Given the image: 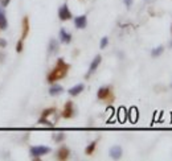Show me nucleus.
Wrapping results in <instances>:
<instances>
[{
  "mask_svg": "<svg viewBox=\"0 0 172 161\" xmlns=\"http://www.w3.org/2000/svg\"><path fill=\"white\" fill-rule=\"evenodd\" d=\"M69 68H70V66L67 65L65 61H64V58H58L56 66H54V69L48 74L47 81L49 82V83H53V82L65 78L66 74H67V70H69Z\"/></svg>",
  "mask_w": 172,
  "mask_h": 161,
  "instance_id": "nucleus-1",
  "label": "nucleus"
},
{
  "mask_svg": "<svg viewBox=\"0 0 172 161\" xmlns=\"http://www.w3.org/2000/svg\"><path fill=\"white\" fill-rule=\"evenodd\" d=\"M50 151L52 149L49 147H47V145H33V147H30L29 153L35 160H40V157L48 154Z\"/></svg>",
  "mask_w": 172,
  "mask_h": 161,
  "instance_id": "nucleus-2",
  "label": "nucleus"
},
{
  "mask_svg": "<svg viewBox=\"0 0 172 161\" xmlns=\"http://www.w3.org/2000/svg\"><path fill=\"white\" fill-rule=\"evenodd\" d=\"M56 114V108L54 107H50V108H47V110L42 111L41 114V118L39 119V123L40 124H44V126H49V127H53V124L50 123V121H48L47 119L49 116H52V115Z\"/></svg>",
  "mask_w": 172,
  "mask_h": 161,
  "instance_id": "nucleus-3",
  "label": "nucleus"
},
{
  "mask_svg": "<svg viewBox=\"0 0 172 161\" xmlns=\"http://www.w3.org/2000/svg\"><path fill=\"white\" fill-rule=\"evenodd\" d=\"M58 19L61 21H67V20L73 19V15L69 10V7H67V4H62L58 8Z\"/></svg>",
  "mask_w": 172,
  "mask_h": 161,
  "instance_id": "nucleus-4",
  "label": "nucleus"
},
{
  "mask_svg": "<svg viewBox=\"0 0 172 161\" xmlns=\"http://www.w3.org/2000/svg\"><path fill=\"white\" fill-rule=\"evenodd\" d=\"M97 98L101 101H106V99H113V93L109 86H102L97 91Z\"/></svg>",
  "mask_w": 172,
  "mask_h": 161,
  "instance_id": "nucleus-5",
  "label": "nucleus"
},
{
  "mask_svg": "<svg viewBox=\"0 0 172 161\" xmlns=\"http://www.w3.org/2000/svg\"><path fill=\"white\" fill-rule=\"evenodd\" d=\"M61 116L64 119H70V118L74 116V106H73V102L67 101L64 106V110L61 112Z\"/></svg>",
  "mask_w": 172,
  "mask_h": 161,
  "instance_id": "nucleus-6",
  "label": "nucleus"
},
{
  "mask_svg": "<svg viewBox=\"0 0 172 161\" xmlns=\"http://www.w3.org/2000/svg\"><path fill=\"white\" fill-rule=\"evenodd\" d=\"M101 62H102V57H101L99 54H98V56H96V57H94V60L91 61L90 66H89V71H87V74H86V78H89L94 71L97 70L98 66L101 65Z\"/></svg>",
  "mask_w": 172,
  "mask_h": 161,
  "instance_id": "nucleus-7",
  "label": "nucleus"
},
{
  "mask_svg": "<svg viewBox=\"0 0 172 161\" xmlns=\"http://www.w3.org/2000/svg\"><path fill=\"white\" fill-rule=\"evenodd\" d=\"M29 17L28 16H24L23 21H21V40H25L27 36L29 35Z\"/></svg>",
  "mask_w": 172,
  "mask_h": 161,
  "instance_id": "nucleus-8",
  "label": "nucleus"
},
{
  "mask_svg": "<svg viewBox=\"0 0 172 161\" xmlns=\"http://www.w3.org/2000/svg\"><path fill=\"white\" fill-rule=\"evenodd\" d=\"M69 156H70V151H69V148H67V147L62 145L61 148H58L57 153H56V159L57 160H61V161L67 160V159H69Z\"/></svg>",
  "mask_w": 172,
  "mask_h": 161,
  "instance_id": "nucleus-9",
  "label": "nucleus"
},
{
  "mask_svg": "<svg viewBox=\"0 0 172 161\" xmlns=\"http://www.w3.org/2000/svg\"><path fill=\"white\" fill-rule=\"evenodd\" d=\"M74 26L77 29H85L87 26V17H86V15H81V16L74 17Z\"/></svg>",
  "mask_w": 172,
  "mask_h": 161,
  "instance_id": "nucleus-10",
  "label": "nucleus"
},
{
  "mask_svg": "<svg viewBox=\"0 0 172 161\" xmlns=\"http://www.w3.org/2000/svg\"><path fill=\"white\" fill-rule=\"evenodd\" d=\"M122 153H123V152H122V148L119 147V145H114V147H111L109 151V154L113 160H119L122 157Z\"/></svg>",
  "mask_w": 172,
  "mask_h": 161,
  "instance_id": "nucleus-11",
  "label": "nucleus"
},
{
  "mask_svg": "<svg viewBox=\"0 0 172 161\" xmlns=\"http://www.w3.org/2000/svg\"><path fill=\"white\" fill-rule=\"evenodd\" d=\"M58 37H60V41L62 44H70L72 42V35L67 33L65 28H61L60 29V33H58Z\"/></svg>",
  "mask_w": 172,
  "mask_h": 161,
  "instance_id": "nucleus-12",
  "label": "nucleus"
},
{
  "mask_svg": "<svg viewBox=\"0 0 172 161\" xmlns=\"http://www.w3.org/2000/svg\"><path fill=\"white\" fill-rule=\"evenodd\" d=\"M58 50H60V44H58V41L56 38H50V41H49V44H48V53L56 54Z\"/></svg>",
  "mask_w": 172,
  "mask_h": 161,
  "instance_id": "nucleus-13",
  "label": "nucleus"
},
{
  "mask_svg": "<svg viewBox=\"0 0 172 161\" xmlns=\"http://www.w3.org/2000/svg\"><path fill=\"white\" fill-rule=\"evenodd\" d=\"M84 90H85V85L78 83V85H76V86H73L72 89H69L67 93H69V95H72V96H77V95H79Z\"/></svg>",
  "mask_w": 172,
  "mask_h": 161,
  "instance_id": "nucleus-14",
  "label": "nucleus"
},
{
  "mask_svg": "<svg viewBox=\"0 0 172 161\" xmlns=\"http://www.w3.org/2000/svg\"><path fill=\"white\" fill-rule=\"evenodd\" d=\"M7 28H8V20H7L5 13H4V8L0 5V29L5 30Z\"/></svg>",
  "mask_w": 172,
  "mask_h": 161,
  "instance_id": "nucleus-15",
  "label": "nucleus"
},
{
  "mask_svg": "<svg viewBox=\"0 0 172 161\" xmlns=\"http://www.w3.org/2000/svg\"><path fill=\"white\" fill-rule=\"evenodd\" d=\"M61 93H64V87L61 85H52V87L49 89V94L52 96H56V95H60Z\"/></svg>",
  "mask_w": 172,
  "mask_h": 161,
  "instance_id": "nucleus-16",
  "label": "nucleus"
},
{
  "mask_svg": "<svg viewBox=\"0 0 172 161\" xmlns=\"http://www.w3.org/2000/svg\"><path fill=\"white\" fill-rule=\"evenodd\" d=\"M96 148H97V141H91L90 144H89L87 147L85 148V153L90 156V154H93V153H94V151H96Z\"/></svg>",
  "mask_w": 172,
  "mask_h": 161,
  "instance_id": "nucleus-17",
  "label": "nucleus"
},
{
  "mask_svg": "<svg viewBox=\"0 0 172 161\" xmlns=\"http://www.w3.org/2000/svg\"><path fill=\"white\" fill-rule=\"evenodd\" d=\"M164 51V46H158V48H155V49H152V51H151V56L153 57V58H156V57H159L160 54Z\"/></svg>",
  "mask_w": 172,
  "mask_h": 161,
  "instance_id": "nucleus-18",
  "label": "nucleus"
},
{
  "mask_svg": "<svg viewBox=\"0 0 172 161\" xmlns=\"http://www.w3.org/2000/svg\"><path fill=\"white\" fill-rule=\"evenodd\" d=\"M53 139H54V141H56V143L64 141V140H65V133H56V135L53 136Z\"/></svg>",
  "mask_w": 172,
  "mask_h": 161,
  "instance_id": "nucleus-19",
  "label": "nucleus"
},
{
  "mask_svg": "<svg viewBox=\"0 0 172 161\" xmlns=\"http://www.w3.org/2000/svg\"><path fill=\"white\" fill-rule=\"evenodd\" d=\"M23 48H24V41L20 38V40L17 41V44H16V51L17 53H21V51H23Z\"/></svg>",
  "mask_w": 172,
  "mask_h": 161,
  "instance_id": "nucleus-20",
  "label": "nucleus"
},
{
  "mask_svg": "<svg viewBox=\"0 0 172 161\" xmlns=\"http://www.w3.org/2000/svg\"><path fill=\"white\" fill-rule=\"evenodd\" d=\"M107 45H109V38L103 37L102 40H101V42H99V48H101V49H105Z\"/></svg>",
  "mask_w": 172,
  "mask_h": 161,
  "instance_id": "nucleus-21",
  "label": "nucleus"
},
{
  "mask_svg": "<svg viewBox=\"0 0 172 161\" xmlns=\"http://www.w3.org/2000/svg\"><path fill=\"white\" fill-rule=\"evenodd\" d=\"M10 3H11V0H0V5H1L3 8H5Z\"/></svg>",
  "mask_w": 172,
  "mask_h": 161,
  "instance_id": "nucleus-22",
  "label": "nucleus"
},
{
  "mask_svg": "<svg viewBox=\"0 0 172 161\" xmlns=\"http://www.w3.org/2000/svg\"><path fill=\"white\" fill-rule=\"evenodd\" d=\"M123 3L126 4V7H127V8H130L131 5H133V0H123Z\"/></svg>",
  "mask_w": 172,
  "mask_h": 161,
  "instance_id": "nucleus-23",
  "label": "nucleus"
},
{
  "mask_svg": "<svg viewBox=\"0 0 172 161\" xmlns=\"http://www.w3.org/2000/svg\"><path fill=\"white\" fill-rule=\"evenodd\" d=\"M7 46V41L4 38H0V48H5Z\"/></svg>",
  "mask_w": 172,
  "mask_h": 161,
  "instance_id": "nucleus-24",
  "label": "nucleus"
},
{
  "mask_svg": "<svg viewBox=\"0 0 172 161\" xmlns=\"http://www.w3.org/2000/svg\"><path fill=\"white\" fill-rule=\"evenodd\" d=\"M0 32H1V29H0Z\"/></svg>",
  "mask_w": 172,
  "mask_h": 161,
  "instance_id": "nucleus-25",
  "label": "nucleus"
}]
</instances>
